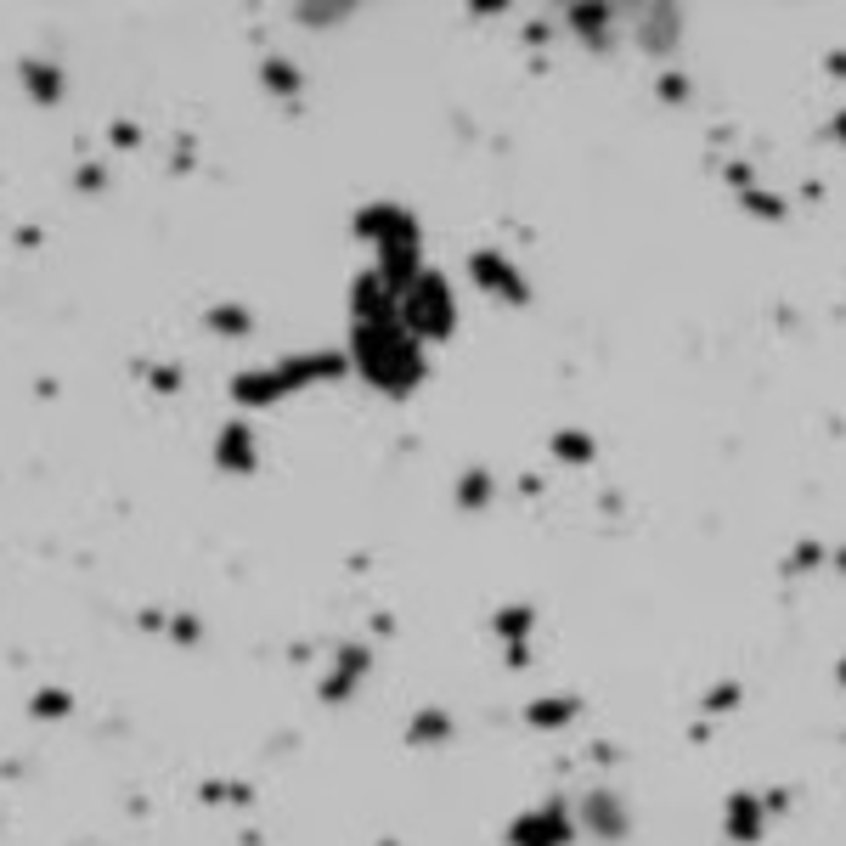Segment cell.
Instances as JSON below:
<instances>
[{
    "mask_svg": "<svg viewBox=\"0 0 846 846\" xmlns=\"http://www.w3.org/2000/svg\"><path fill=\"white\" fill-rule=\"evenodd\" d=\"M570 841V824L559 818V807H548V813H531L514 824V846H564Z\"/></svg>",
    "mask_w": 846,
    "mask_h": 846,
    "instance_id": "obj_1",
    "label": "cell"
},
{
    "mask_svg": "<svg viewBox=\"0 0 846 846\" xmlns=\"http://www.w3.org/2000/svg\"><path fill=\"white\" fill-rule=\"evenodd\" d=\"M474 277L491 282V288H508V299H525V282L502 266V260H491V254H474Z\"/></svg>",
    "mask_w": 846,
    "mask_h": 846,
    "instance_id": "obj_2",
    "label": "cell"
},
{
    "mask_svg": "<svg viewBox=\"0 0 846 846\" xmlns=\"http://www.w3.org/2000/svg\"><path fill=\"white\" fill-rule=\"evenodd\" d=\"M587 824H593L598 835H610V841L627 830V818H621V807H615L610 796H587Z\"/></svg>",
    "mask_w": 846,
    "mask_h": 846,
    "instance_id": "obj_3",
    "label": "cell"
},
{
    "mask_svg": "<svg viewBox=\"0 0 846 846\" xmlns=\"http://www.w3.org/2000/svg\"><path fill=\"white\" fill-rule=\"evenodd\" d=\"M728 824H734L739 841H756V824H762V818H756V801H751V796H739L734 807H728Z\"/></svg>",
    "mask_w": 846,
    "mask_h": 846,
    "instance_id": "obj_4",
    "label": "cell"
},
{
    "mask_svg": "<svg viewBox=\"0 0 846 846\" xmlns=\"http://www.w3.org/2000/svg\"><path fill=\"white\" fill-rule=\"evenodd\" d=\"M559 452H564V457H593V446H587V440H576V435H564Z\"/></svg>",
    "mask_w": 846,
    "mask_h": 846,
    "instance_id": "obj_5",
    "label": "cell"
},
{
    "mask_svg": "<svg viewBox=\"0 0 846 846\" xmlns=\"http://www.w3.org/2000/svg\"><path fill=\"white\" fill-rule=\"evenodd\" d=\"M835 130H841V141H846V119H841V125H835Z\"/></svg>",
    "mask_w": 846,
    "mask_h": 846,
    "instance_id": "obj_6",
    "label": "cell"
},
{
    "mask_svg": "<svg viewBox=\"0 0 846 846\" xmlns=\"http://www.w3.org/2000/svg\"><path fill=\"white\" fill-rule=\"evenodd\" d=\"M841 677H846V672H841Z\"/></svg>",
    "mask_w": 846,
    "mask_h": 846,
    "instance_id": "obj_7",
    "label": "cell"
}]
</instances>
